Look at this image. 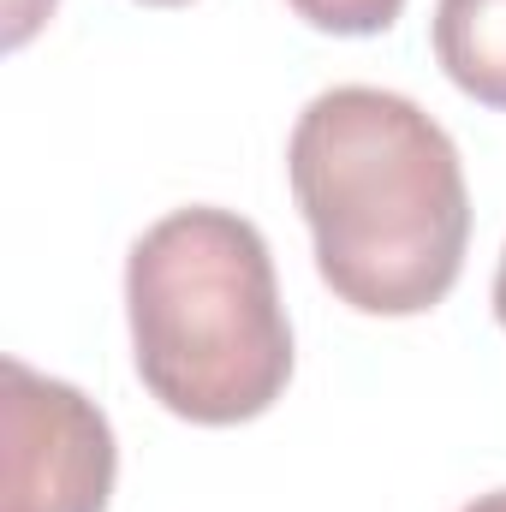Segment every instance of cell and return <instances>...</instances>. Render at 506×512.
Returning <instances> with one entry per match:
<instances>
[{
	"label": "cell",
	"instance_id": "6da1fadb",
	"mask_svg": "<svg viewBox=\"0 0 506 512\" xmlns=\"http://www.w3.org/2000/svg\"><path fill=\"white\" fill-rule=\"evenodd\" d=\"M316 274L364 316L435 310L471 245V191L453 137L411 96L376 84L322 90L286 143Z\"/></svg>",
	"mask_w": 506,
	"mask_h": 512
},
{
	"label": "cell",
	"instance_id": "7a4b0ae2",
	"mask_svg": "<svg viewBox=\"0 0 506 512\" xmlns=\"http://www.w3.org/2000/svg\"><path fill=\"white\" fill-rule=\"evenodd\" d=\"M126 316L143 387L185 423H251L292 382L274 256L233 209L161 215L126 256Z\"/></svg>",
	"mask_w": 506,
	"mask_h": 512
},
{
	"label": "cell",
	"instance_id": "3957f363",
	"mask_svg": "<svg viewBox=\"0 0 506 512\" xmlns=\"http://www.w3.org/2000/svg\"><path fill=\"white\" fill-rule=\"evenodd\" d=\"M120 477L114 423L72 382L0 364V512H108Z\"/></svg>",
	"mask_w": 506,
	"mask_h": 512
},
{
	"label": "cell",
	"instance_id": "277c9868",
	"mask_svg": "<svg viewBox=\"0 0 506 512\" xmlns=\"http://www.w3.org/2000/svg\"><path fill=\"white\" fill-rule=\"evenodd\" d=\"M435 60L471 102L506 114V0H435Z\"/></svg>",
	"mask_w": 506,
	"mask_h": 512
},
{
	"label": "cell",
	"instance_id": "5b68a950",
	"mask_svg": "<svg viewBox=\"0 0 506 512\" xmlns=\"http://www.w3.org/2000/svg\"><path fill=\"white\" fill-rule=\"evenodd\" d=\"M310 30H328V36H381L399 24L405 0H286Z\"/></svg>",
	"mask_w": 506,
	"mask_h": 512
},
{
	"label": "cell",
	"instance_id": "8992f818",
	"mask_svg": "<svg viewBox=\"0 0 506 512\" xmlns=\"http://www.w3.org/2000/svg\"><path fill=\"white\" fill-rule=\"evenodd\" d=\"M54 6L60 0H6V48H24L42 30V18H54Z\"/></svg>",
	"mask_w": 506,
	"mask_h": 512
},
{
	"label": "cell",
	"instance_id": "52a82bcc",
	"mask_svg": "<svg viewBox=\"0 0 506 512\" xmlns=\"http://www.w3.org/2000/svg\"><path fill=\"white\" fill-rule=\"evenodd\" d=\"M459 512H506V489H489V495H477L471 507H459Z\"/></svg>",
	"mask_w": 506,
	"mask_h": 512
},
{
	"label": "cell",
	"instance_id": "ba28073f",
	"mask_svg": "<svg viewBox=\"0 0 506 512\" xmlns=\"http://www.w3.org/2000/svg\"><path fill=\"white\" fill-rule=\"evenodd\" d=\"M495 316H501V328H506V251H501V268H495Z\"/></svg>",
	"mask_w": 506,
	"mask_h": 512
},
{
	"label": "cell",
	"instance_id": "9c48e42d",
	"mask_svg": "<svg viewBox=\"0 0 506 512\" xmlns=\"http://www.w3.org/2000/svg\"><path fill=\"white\" fill-rule=\"evenodd\" d=\"M137 6H191V0H137Z\"/></svg>",
	"mask_w": 506,
	"mask_h": 512
}]
</instances>
